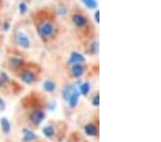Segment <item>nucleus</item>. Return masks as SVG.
<instances>
[{"instance_id":"nucleus-1","label":"nucleus","mask_w":161,"mask_h":142,"mask_svg":"<svg viewBox=\"0 0 161 142\" xmlns=\"http://www.w3.org/2000/svg\"><path fill=\"white\" fill-rule=\"evenodd\" d=\"M54 31L53 25L50 22H45L42 24L39 27V34L43 38H48L52 35Z\"/></svg>"},{"instance_id":"nucleus-2","label":"nucleus","mask_w":161,"mask_h":142,"mask_svg":"<svg viewBox=\"0 0 161 142\" xmlns=\"http://www.w3.org/2000/svg\"><path fill=\"white\" fill-rule=\"evenodd\" d=\"M45 118V114L42 111L37 110L30 114V120L35 125H39Z\"/></svg>"},{"instance_id":"nucleus-3","label":"nucleus","mask_w":161,"mask_h":142,"mask_svg":"<svg viewBox=\"0 0 161 142\" xmlns=\"http://www.w3.org/2000/svg\"><path fill=\"white\" fill-rule=\"evenodd\" d=\"M17 41L19 45L25 49H27L30 45V41L29 38H28L26 34L22 32H20L17 33Z\"/></svg>"},{"instance_id":"nucleus-4","label":"nucleus","mask_w":161,"mask_h":142,"mask_svg":"<svg viewBox=\"0 0 161 142\" xmlns=\"http://www.w3.org/2000/svg\"><path fill=\"white\" fill-rule=\"evenodd\" d=\"M80 96V93L77 89H74L72 95L69 98V104L71 108H74L78 105L79 102V98Z\"/></svg>"},{"instance_id":"nucleus-5","label":"nucleus","mask_w":161,"mask_h":142,"mask_svg":"<svg viewBox=\"0 0 161 142\" xmlns=\"http://www.w3.org/2000/svg\"><path fill=\"white\" fill-rule=\"evenodd\" d=\"M85 60V58L83 55L79 53L74 52L71 54L69 62L72 64H78V63H80V62H84Z\"/></svg>"},{"instance_id":"nucleus-6","label":"nucleus","mask_w":161,"mask_h":142,"mask_svg":"<svg viewBox=\"0 0 161 142\" xmlns=\"http://www.w3.org/2000/svg\"><path fill=\"white\" fill-rule=\"evenodd\" d=\"M21 78H22V81H24L27 84H31L33 83V81L35 79V76H34V73L30 71H25L22 74L21 76Z\"/></svg>"},{"instance_id":"nucleus-7","label":"nucleus","mask_w":161,"mask_h":142,"mask_svg":"<svg viewBox=\"0 0 161 142\" xmlns=\"http://www.w3.org/2000/svg\"><path fill=\"white\" fill-rule=\"evenodd\" d=\"M73 22L78 27H83L87 23V20L81 15H74L72 17Z\"/></svg>"},{"instance_id":"nucleus-8","label":"nucleus","mask_w":161,"mask_h":142,"mask_svg":"<svg viewBox=\"0 0 161 142\" xmlns=\"http://www.w3.org/2000/svg\"><path fill=\"white\" fill-rule=\"evenodd\" d=\"M24 133V137H23V141L29 142L32 140H34L37 138L36 134L34 132L28 129H25L23 131Z\"/></svg>"},{"instance_id":"nucleus-9","label":"nucleus","mask_w":161,"mask_h":142,"mask_svg":"<svg viewBox=\"0 0 161 142\" xmlns=\"http://www.w3.org/2000/svg\"><path fill=\"white\" fill-rule=\"evenodd\" d=\"M1 125L2 131L4 134H9L11 131V124L7 118L4 117L1 119Z\"/></svg>"},{"instance_id":"nucleus-10","label":"nucleus","mask_w":161,"mask_h":142,"mask_svg":"<svg viewBox=\"0 0 161 142\" xmlns=\"http://www.w3.org/2000/svg\"><path fill=\"white\" fill-rule=\"evenodd\" d=\"M85 131L86 133V134H87V136H95L97 133L96 126H95V125L91 124V123H89V124L85 126Z\"/></svg>"},{"instance_id":"nucleus-11","label":"nucleus","mask_w":161,"mask_h":142,"mask_svg":"<svg viewBox=\"0 0 161 142\" xmlns=\"http://www.w3.org/2000/svg\"><path fill=\"white\" fill-rule=\"evenodd\" d=\"M72 71L73 75L77 77V78H78V77H80L83 74L84 68L80 64H74L72 67Z\"/></svg>"},{"instance_id":"nucleus-12","label":"nucleus","mask_w":161,"mask_h":142,"mask_svg":"<svg viewBox=\"0 0 161 142\" xmlns=\"http://www.w3.org/2000/svg\"><path fill=\"white\" fill-rule=\"evenodd\" d=\"M43 88L46 91L52 93L53 91H55L56 89V84L53 81L46 80L43 84Z\"/></svg>"},{"instance_id":"nucleus-13","label":"nucleus","mask_w":161,"mask_h":142,"mask_svg":"<svg viewBox=\"0 0 161 142\" xmlns=\"http://www.w3.org/2000/svg\"><path fill=\"white\" fill-rule=\"evenodd\" d=\"M73 90H74V88H72L71 86H67V88H65L64 90H63V92H62L63 98H64L66 101L69 100V97H70L72 92H73Z\"/></svg>"},{"instance_id":"nucleus-14","label":"nucleus","mask_w":161,"mask_h":142,"mask_svg":"<svg viewBox=\"0 0 161 142\" xmlns=\"http://www.w3.org/2000/svg\"><path fill=\"white\" fill-rule=\"evenodd\" d=\"M43 133L47 137L50 138V137L52 136L53 134H55V129L52 126H47L45 127L43 129Z\"/></svg>"},{"instance_id":"nucleus-15","label":"nucleus","mask_w":161,"mask_h":142,"mask_svg":"<svg viewBox=\"0 0 161 142\" xmlns=\"http://www.w3.org/2000/svg\"><path fill=\"white\" fill-rule=\"evenodd\" d=\"M23 64V60L20 59V58L14 57L11 60V66L15 67V68H18L22 66Z\"/></svg>"},{"instance_id":"nucleus-16","label":"nucleus","mask_w":161,"mask_h":142,"mask_svg":"<svg viewBox=\"0 0 161 142\" xmlns=\"http://www.w3.org/2000/svg\"><path fill=\"white\" fill-rule=\"evenodd\" d=\"M80 92L83 95H87L88 93H89L90 90V85L89 83H84L83 84H82L80 85Z\"/></svg>"},{"instance_id":"nucleus-17","label":"nucleus","mask_w":161,"mask_h":142,"mask_svg":"<svg viewBox=\"0 0 161 142\" xmlns=\"http://www.w3.org/2000/svg\"><path fill=\"white\" fill-rule=\"evenodd\" d=\"M83 2L87 7H89L90 9L96 8V7L97 5V2L95 1V0H83Z\"/></svg>"},{"instance_id":"nucleus-18","label":"nucleus","mask_w":161,"mask_h":142,"mask_svg":"<svg viewBox=\"0 0 161 142\" xmlns=\"http://www.w3.org/2000/svg\"><path fill=\"white\" fill-rule=\"evenodd\" d=\"M9 81V77L6 73H2L0 75V86L4 85Z\"/></svg>"},{"instance_id":"nucleus-19","label":"nucleus","mask_w":161,"mask_h":142,"mask_svg":"<svg viewBox=\"0 0 161 142\" xmlns=\"http://www.w3.org/2000/svg\"><path fill=\"white\" fill-rule=\"evenodd\" d=\"M90 50L93 53H94V54H96V53H98L99 51V44L96 43V42L93 43L92 45H91Z\"/></svg>"},{"instance_id":"nucleus-20","label":"nucleus","mask_w":161,"mask_h":142,"mask_svg":"<svg viewBox=\"0 0 161 142\" xmlns=\"http://www.w3.org/2000/svg\"><path fill=\"white\" fill-rule=\"evenodd\" d=\"M20 13L22 14V15H24V14H25L27 12V6L26 5V4L25 3H21L20 4Z\"/></svg>"},{"instance_id":"nucleus-21","label":"nucleus","mask_w":161,"mask_h":142,"mask_svg":"<svg viewBox=\"0 0 161 142\" xmlns=\"http://www.w3.org/2000/svg\"><path fill=\"white\" fill-rule=\"evenodd\" d=\"M92 104L95 106H98L100 105V96L99 95H95L92 100Z\"/></svg>"},{"instance_id":"nucleus-22","label":"nucleus","mask_w":161,"mask_h":142,"mask_svg":"<svg viewBox=\"0 0 161 142\" xmlns=\"http://www.w3.org/2000/svg\"><path fill=\"white\" fill-rule=\"evenodd\" d=\"M5 108H6L5 102L4 101V100L2 99V98H0V111H3L5 110Z\"/></svg>"},{"instance_id":"nucleus-23","label":"nucleus","mask_w":161,"mask_h":142,"mask_svg":"<svg viewBox=\"0 0 161 142\" xmlns=\"http://www.w3.org/2000/svg\"><path fill=\"white\" fill-rule=\"evenodd\" d=\"M95 21H96L97 23L100 22V11H99V10H97L96 12H95Z\"/></svg>"}]
</instances>
